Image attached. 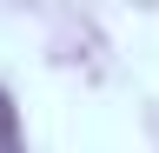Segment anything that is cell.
Masks as SVG:
<instances>
[{"mask_svg":"<svg viewBox=\"0 0 159 153\" xmlns=\"http://www.w3.org/2000/svg\"><path fill=\"white\" fill-rule=\"evenodd\" d=\"M0 153H20V140H13V107H7V93H0Z\"/></svg>","mask_w":159,"mask_h":153,"instance_id":"1","label":"cell"}]
</instances>
